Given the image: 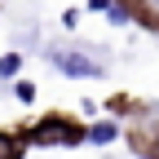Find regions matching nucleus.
<instances>
[{
	"label": "nucleus",
	"instance_id": "obj_3",
	"mask_svg": "<svg viewBox=\"0 0 159 159\" xmlns=\"http://www.w3.org/2000/svg\"><path fill=\"white\" fill-rule=\"evenodd\" d=\"M18 66H22V57H18V53H5V57H0V80L18 75Z\"/></svg>",
	"mask_w": 159,
	"mask_h": 159
},
{
	"label": "nucleus",
	"instance_id": "obj_6",
	"mask_svg": "<svg viewBox=\"0 0 159 159\" xmlns=\"http://www.w3.org/2000/svg\"><path fill=\"white\" fill-rule=\"evenodd\" d=\"M146 5H150V9H155V13H159V0H146Z\"/></svg>",
	"mask_w": 159,
	"mask_h": 159
},
{
	"label": "nucleus",
	"instance_id": "obj_1",
	"mask_svg": "<svg viewBox=\"0 0 159 159\" xmlns=\"http://www.w3.org/2000/svg\"><path fill=\"white\" fill-rule=\"evenodd\" d=\"M49 62L62 71V75H75V80H97V75H102V66H97L93 57L75 53V49H53V53H49Z\"/></svg>",
	"mask_w": 159,
	"mask_h": 159
},
{
	"label": "nucleus",
	"instance_id": "obj_2",
	"mask_svg": "<svg viewBox=\"0 0 159 159\" xmlns=\"http://www.w3.org/2000/svg\"><path fill=\"white\" fill-rule=\"evenodd\" d=\"M89 142H93V146L115 142V124H93V128H89Z\"/></svg>",
	"mask_w": 159,
	"mask_h": 159
},
{
	"label": "nucleus",
	"instance_id": "obj_4",
	"mask_svg": "<svg viewBox=\"0 0 159 159\" xmlns=\"http://www.w3.org/2000/svg\"><path fill=\"white\" fill-rule=\"evenodd\" d=\"M13 93H18V102H35V84H27V80H22Z\"/></svg>",
	"mask_w": 159,
	"mask_h": 159
},
{
	"label": "nucleus",
	"instance_id": "obj_5",
	"mask_svg": "<svg viewBox=\"0 0 159 159\" xmlns=\"http://www.w3.org/2000/svg\"><path fill=\"white\" fill-rule=\"evenodd\" d=\"M111 5H115V0H89V9H93V13H111Z\"/></svg>",
	"mask_w": 159,
	"mask_h": 159
}]
</instances>
